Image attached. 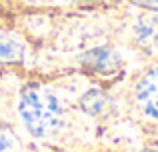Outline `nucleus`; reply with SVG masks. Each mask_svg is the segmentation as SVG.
Masks as SVG:
<instances>
[{"mask_svg":"<svg viewBox=\"0 0 158 152\" xmlns=\"http://www.w3.org/2000/svg\"><path fill=\"white\" fill-rule=\"evenodd\" d=\"M74 2H80V4H86V2H96V0H74Z\"/></svg>","mask_w":158,"mask_h":152,"instance_id":"nucleus-8","label":"nucleus"},{"mask_svg":"<svg viewBox=\"0 0 158 152\" xmlns=\"http://www.w3.org/2000/svg\"><path fill=\"white\" fill-rule=\"evenodd\" d=\"M24 60V46L10 36H0V64H16Z\"/></svg>","mask_w":158,"mask_h":152,"instance_id":"nucleus-5","label":"nucleus"},{"mask_svg":"<svg viewBox=\"0 0 158 152\" xmlns=\"http://www.w3.org/2000/svg\"><path fill=\"white\" fill-rule=\"evenodd\" d=\"M130 2L138 8H146V10L158 12V0H130Z\"/></svg>","mask_w":158,"mask_h":152,"instance_id":"nucleus-7","label":"nucleus"},{"mask_svg":"<svg viewBox=\"0 0 158 152\" xmlns=\"http://www.w3.org/2000/svg\"><path fill=\"white\" fill-rule=\"evenodd\" d=\"M18 112L26 130L36 138H50L62 124V104L52 90L28 84L20 92Z\"/></svg>","mask_w":158,"mask_h":152,"instance_id":"nucleus-1","label":"nucleus"},{"mask_svg":"<svg viewBox=\"0 0 158 152\" xmlns=\"http://www.w3.org/2000/svg\"><path fill=\"white\" fill-rule=\"evenodd\" d=\"M136 102L148 118L158 120V68H152L136 84Z\"/></svg>","mask_w":158,"mask_h":152,"instance_id":"nucleus-3","label":"nucleus"},{"mask_svg":"<svg viewBox=\"0 0 158 152\" xmlns=\"http://www.w3.org/2000/svg\"><path fill=\"white\" fill-rule=\"evenodd\" d=\"M20 150V140L10 128L0 126V152H18Z\"/></svg>","mask_w":158,"mask_h":152,"instance_id":"nucleus-6","label":"nucleus"},{"mask_svg":"<svg viewBox=\"0 0 158 152\" xmlns=\"http://www.w3.org/2000/svg\"><path fill=\"white\" fill-rule=\"evenodd\" d=\"M108 106H110V100H108V96L104 92H100V90H88L80 98V108L86 110L88 114H94V116L104 114L108 110Z\"/></svg>","mask_w":158,"mask_h":152,"instance_id":"nucleus-4","label":"nucleus"},{"mask_svg":"<svg viewBox=\"0 0 158 152\" xmlns=\"http://www.w3.org/2000/svg\"><path fill=\"white\" fill-rule=\"evenodd\" d=\"M144 152H158V150H144Z\"/></svg>","mask_w":158,"mask_h":152,"instance_id":"nucleus-9","label":"nucleus"},{"mask_svg":"<svg viewBox=\"0 0 158 152\" xmlns=\"http://www.w3.org/2000/svg\"><path fill=\"white\" fill-rule=\"evenodd\" d=\"M80 64L88 72L108 76V74H114V72L120 70L122 60H120L116 50H112L108 46H98V48H92V50H86L80 56Z\"/></svg>","mask_w":158,"mask_h":152,"instance_id":"nucleus-2","label":"nucleus"}]
</instances>
